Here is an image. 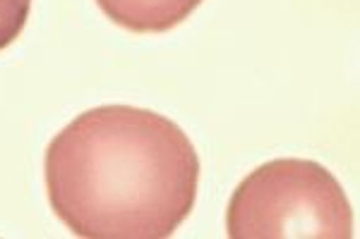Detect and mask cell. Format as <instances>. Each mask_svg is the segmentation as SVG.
Masks as SVG:
<instances>
[{
	"mask_svg": "<svg viewBox=\"0 0 360 239\" xmlns=\"http://www.w3.org/2000/svg\"><path fill=\"white\" fill-rule=\"evenodd\" d=\"M205 0H96L101 13L135 34H164L183 25Z\"/></svg>",
	"mask_w": 360,
	"mask_h": 239,
	"instance_id": "3957f363",
	"label": "cell"
},
{
	"mask_svg": "<svg viewBox=\"0 0 360 239\" xmlns=\"http://www.w3.org/2000/svg\"><path fill=\"white\" fill-rule=\"evenodd\" d=\"M51 208L84 239H166L193 213L200 156L173 120L147 108L98 106L51 139Z\"/></svg>",
	"mask_w": 360,
	"mask_h": 239,
	"instance_id": "6da1fadb",
	"label": "cell"
},
{
	"mask_svg": "<svg viewBox=\"0 0 360 239\" xmlns=\"http://www.w3.org/2000/svg\"><path fill=\"white\" fill-rule=\"evenodd\" d=\"M29 13H32V0H0V50L20 39Z\"/></svg>",
	"mask_w": 360,
	"mask_h": 239,
	"instance_id": "277c9868",
	"label": "cell"
},
{
	"mask_svg": "<svg viewBox=\"0 0 360 239\" xmlns=\"http://www.w3.org/2000/svg\"><path fill=\"white\" fill-rule=\"evenodd\" d=\"M226 232L231 239H353V211L324 165L276 158L236 186Z\"/></svg>",
	"mask_w": 360,
	"mask_h": 239,
	"instance_id": "7a4b0ae2",
	"label": "cell"
}]
</instances>
